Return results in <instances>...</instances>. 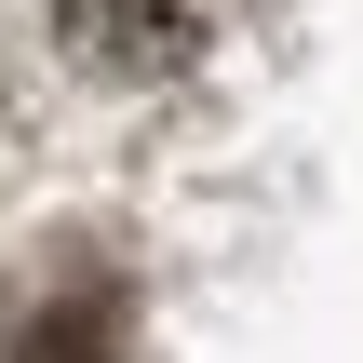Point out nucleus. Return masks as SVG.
<instances>
[{"mask_svg":"<svg viewBox=\"0 0 363 363\" xmlns=\"http://www.w3.org/2000/svg\"><path fill=\"white\" fill-rule=\"evenodd\" d=\"M54 13H67V40H81L94 67L162 81V67H189V54L216 40V13H229V0H54Z\"/></svg>","mask_w":363,"mask_h":363,"instance_id":"nucleus-1","label":"nucleus"}]
</instances>
